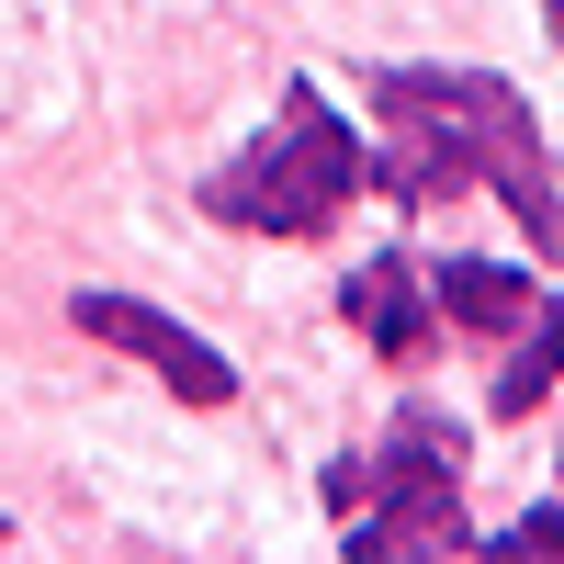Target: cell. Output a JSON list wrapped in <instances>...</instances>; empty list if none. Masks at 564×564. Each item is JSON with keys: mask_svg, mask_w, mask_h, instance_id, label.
Segmentation results:
<instances>
[{"mask_svg": "<svg viewBox=\"0 0 564 564\" xmlns=\"http://www.w3.org/2000/svg\"><path fill=\"white\" fill-rule=\"evenodd\" d=\"M372 113H384V148L361 159V181L384 204H441L463 181H486V193L520 215V238L564 249L542 124H531V102L497 68H384L372 79Z\"/></svg>", "mask_w": 564, "mask_h": 564, "instance_id": "obj_1", "label": "cell"}, {"mask_svg": "<svg viewBox=\"0 0 564 564\" xmlns=\"http://www.w3.org/2000/svg\"><path fill=\"white\" fill-rule=\"evenodd\" d=\"M327 508L350 520V553H475V531H463V417L406 406L372 452L327 475Z\"/></svg>", "mask_w": 564, "mask_h": 564, "instance_id": "obj_2", "label": "cell"}, {"mask_svg": "<svg viewBox=\"0 0 564 564\" xmlns=\"http://www.w3.org/2000/svg\"><path fill=\"white\" fill-rule=\"evenodd\" d=\"M350 193H361V135L339 124V102H316V90L294 79L282 113H271V135L238 148L204 181V215L215 226H249V238H316Z\"/></svg>", "mask_w": 564, "mask_h": 564, "instance_id": "obj_3", "label": "cell"}, {"mask_svg": "<svg viewBox=\"0 0 564 564\" xmlns=\"http://www.w3.org/2000/svg\"><path fill=\"white\" fill-rule=\"evenodd\" d=\"M68 316H79V339H102V350H135V361H148L170 395H193V406H226V395H238V361H226L215 339H193L181 316L135 305V294H79Z\"/></svg>", "mask_w": 564, "mask_h": 564, "instance_id": "obj_4", "label": "cell"}, {"mask_svg": "<svg viewBox=\"0 0 564 564\" xmlns=\"http://www.w3.org/2000/svg\"><path fill=\"white\" fill-rule=\"evenodd\" d=\"M339 316H350L384 361H417V350H430V327H441V294H430V271H417L406 249H384V260H361V271L339 282Z\"/></svg>", "mask_w": 564, "mask_h": 564, "instance_id": "obj_5", "label": "cell"}, {"mask_svg": "<svg viewBox=\"0 0 564 564\" xmlns=\"http://www.w3.org/2000/svg\"><path fill=\"white\" fill-rule=\"evenodd\" d=\"M430 294H441V316L463 327V339H520V327L542 316V282L508 271V260H441Z\"/></svg>", "mask_w": 564, "mask_h": 564, "instance_id": "obj_6", "label": "cell"}, {"mask_svg": "<svg viewBox=\"0 0 564 564\" xmlns=\"http://www.w3.org/2000/svg\"><path fill=\"white\" fill-rule=\"evenodd\" d=\"M542 384H564V305H542V316H531V339H520V361L497 372V417H531Z\"/></svg>", "mask_w": 564, "mask_h": 564, "instance_id": "obj_7", "label": "cell"}, {"mask_svg": "<svg viewBox=\"0 0 564 564\" xmlns=\"http://www.w3.org/2000/svg\"><path fill=\"white\" fill-rule=\"evenodd\" d=\"M497 553H564V508H531V520H520V531H508Z\"/></svg>", "mask_w": 564, "mask_h": 564, "instance_id": "obj_8", "label": "cell"}, {"mask_svg": "<svg viewBox=\"0 0 564 564\" xmlns=\"http://www.w3.org/2000/svg\"><path fill=\"white\" fill-rule=\"evenodd\" d=\"M553 34H564V0H553Z\"/></svg>", "mask_w": 564, "mask_h": 564, "instance_id": "obj_9", "label": "cell"}]
</instances>
